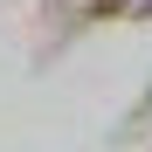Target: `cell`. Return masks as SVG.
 Segmentation results:
<instances>
[{
    "instance_id": "6da1fadb",
    "label": "cell",
    "mask_w": 152,
    "mask_h": 152,
    "mask_svg": "<svg viewBox=\"0 0 152 152\" xmlns=\"http://www.w3.org/2000/svg\"><path fill=\"white\" fill-rule=\"evenodd\" d=\"M118 14H138V0H83V21H118Z\"/></svg>"
},
{
    "instance_id": "7a4b0ae2",
    "label": "cell",
    "mask_w": 152,
    "mask_h": 152,
    "mask_svg": "<svg viewBox=\"0 0 152 152\" xmlns=\"http://www.w3.org/2000/svg\"><path fill=\"white\" fill-rule=\"evenodd\" d=\"M138 14H152V0H138Z\"/></svg>"
}]
</instances>
